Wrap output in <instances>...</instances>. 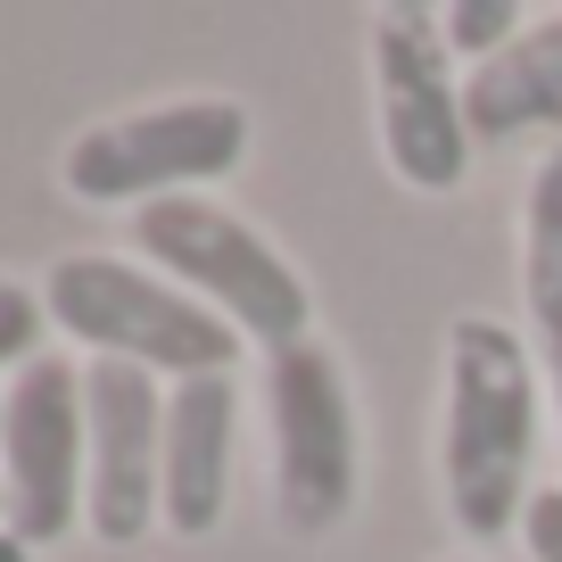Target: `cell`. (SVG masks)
<instances>
[{"label":"cell","mask_w":562,"mask_h":562,"mask_svg":"<svg viewBox=\"0 0 562 562\" xmlns=\"http://www.w3.org/2000/svg\"><path fill=\"white\" fill-rule=\"evenodd\" d=\"M133 240L175 290H191L199 306H215L248 348L281 356V348L306 339L315 299H306L299 265L281 257L257 224H240L232 207H215V199H199V191L191 199H158V207L133 215Z\"/></svg>","instance_id":"3957f363"},{"label":"cell","mask_w":562,"mask_h":562,"mask_svg":"<svg viewBox=\"0 0 562 562\" xmlns=\"http://www.w3.org/2000/svg\"><path fill=\"white\" fill-rule=\"evenodd\" d=\"M248 158V108L224 91H199V100H158L133 108V116H108L91 133L67 140V182L83 207H158V199H191L207 182H224Z\"/></svg>","instance_id":"277c9868"},{"label":"cell","mask_w":562,"mask_h":562,"mask_svg":"<svg viewBox=\"0 0 562 562\" xmlns=\"http://www.w3.org/2000/svg\"><path fill=\"white\" fill-rule=\"evenodd\" d=\"M232 430H240V389L232 372L166 389V472H158V521L175 538H207L224 521L232 488Z\"/></svg>","instance_id":"9c48e42d"},{"label":"cell","mask_w":562,"mask_h":562,"mask_svg":"<svg viewBox=\"0 0 562 562\" xmlns=\"http://www.w3.org/2000/svg\"><path fill=\"white\" fill-rule=\"evenodd\" d=\"M521 299H529V331H538V372H546L554 414H562V149L529 175V207H521Z\"/></svg>","instance_id":"8fae6325"},{"label":"cell","mask_w":562,"mask_h":562,"mask_svg":"<svg viewBox=\"0 0 562 562\" xmlns=\"http://www.w3.org/2000/svg\"><path fill=\"white\" fill-rule=\"evenodd\" d=\"M83 472H91V430H83V364H34L0 397V521L9 538L50 546L83 521Z\"/></svg>","instance_id":"8992f818"},{"label":"cell","mask_w":562,"mask_h":562,"mask_svg":"<svg viewBox=\"0 0 562 562\" xmlns=\"http://www.w3.org/2000/svg\"><path fill=\"white\" fill-rule=\"evenodd\" d=\"M83 529L100 546H133L158 521V472H166V389L140 364H83Z\"/></svg>","instance_id":"ba28073f"},{"label":"cell","mask_w":562,"mask_h":562,"mask_svg":"<svg viewBox=\"0 0 562 562\" xmlns=\"http://www.w3.org/2000/svg\"><path fill=\"white\" fill-rule=\"evenodd\" d=\"M25 554V538H0V562H18Z\"/></svg>","instance_id":"9a60e30c"},{"label":"cell","mask_w":562,"mask_h":562,"mask_svg":"<svg viewBox=\"0 0 562 562\" xmlns=\"http://www.w3.org/2000/svg\"><path fill=\"white\" fill-rule=\"evenodd\" d=\"M463 562H480V554H463Z\"/></svg>","instance_id":"2e32d148"},{"label":"cell","mask_w":562,"mask_h":562,"mask_svg":"<svg viewBox=\"0 0 562 562\" xmlns=\"http://www.w3.org/2000/svg\"><path fill=\"white\" fill-rule=\"evenodd\" d=\"M439 34H447V50H463V58L488 67V58H505L529 25H521L513 0H456V9H439Z\"/></svg>","instance_id":"7c38bea8"},{"label":"cell","mask_w":562,"mask_h":562,"mask_svg":"<svg viewBox=\"0 0 562 562\" xmlns=\"http://www.w3.org/2000/svg\"><path fill=\"white\" fill-rule=\"evenodd\" d=\"M273 405V496L290 529H339L356 505V397L323 339H299L265 364Z\"/></svg>","instance_id":"52a82bcc"},{"label":"cell","mask_w":562,"mask_h":562,"mask_svg":"<svg viewBox=\"0 0 562 562\" xmlns=\"http://www.w3.org/2000/svg\"><path fill=\"white\" fill-rule=\"evenodd\" d=\"M372 108H381V149L397 182L456 191L472 175V116H463L439 9H381L372 18Z\"/></svg>","instance_id":"5b68a950"},{"label":"cell","mask_w":562,"mask_h":562,"mask_svg":"<svg viewBox=\"0 0 562 562\" xmlns=\"http://www.w3.org/2000/svg\"><path fill=\"white\" fill-rule=\"evenodd\" d=\"M58 331H75L100 364H140V372H175V381H215L232 372V356L248 348L215 306H199L191 290H175L149 265L124 257H67L42 281Z\"/></svg>","instance_id":"7a4b0ae2"},{"label":"cell","mask_w":562,"mask_h":562,"mask_svg":"<svg viewBox=\"0 0 562 562\" xmlns=\"http://www.w3.org/2000/svg\"><path fill=\"white\" fill-rule=\"evenodd\" d=\"M529 456H538V364L521 331L472 315L447 339V414H439V488L447 521L472 546H496L529 513Z\"/></svg>","instance_id":"6da1fadb"},{"label":"cell","mask_w":562,"mask_h":562,"mask_svg":"<svg viewBox=\"0 0 562 562\" xmlns=\"http://www.w3.org/2000/svg\"><path fill=\"white\" fill-rule=\"evenodd\" d=\"M521 546H529V562H562V488H538V496H529Z\"/></svg>","instance_id":"5bb4252c"},{"label":"cell","mask_w":562,"mask_h":562,"mask_svg":"<svg viewBox=\"0 0 562 562\" xmlns=\"http://www.w3.org/2000/svg\"><path fill=\"white\" fill-rule=\"evenodd\" d=\"M463 116H472V140H513V133H538V124H562V9L538 18L505 58L472 67Z\"/></svg>","instance_id":"30bf717a"},{"label":"cell","mask_w":562,"mask_h":562,"mask_svg":"<svg viewBox=\"0 0 562 562\" xmlns=\"http://www.w3.org/2000/svg\"><path fill=\"white\" fill-rule=\"evenodd\" d=\"M42 323H50V306H42V290H25V281H0V364H34L42 348Z\"/></svg>","instance_id":"4fadbf2b"}]
</instances>
